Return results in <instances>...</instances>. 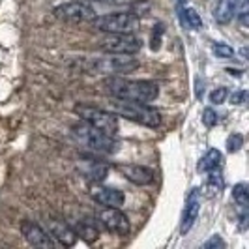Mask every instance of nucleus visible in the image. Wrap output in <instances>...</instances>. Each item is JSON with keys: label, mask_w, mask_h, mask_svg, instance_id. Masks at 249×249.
I'll return each instance as SVG.
<instances>
[{"label": "nucleus", "mask_w": 249, "mask_h": 249, "mask_svg": "<svg viewBox=\"0 0 249 249\" xmlns=\"http://www.w3.org/2000/svg\"><path fill=\"white\" fill-rule=\"evenodd\" d=\"M234 12H236V0H219L213 12V19L219 25H229L234 19Z\"/></svg>", "instance_id": "dca6fc26"}, {"label": "nucleus", "mask_w": 249, "mask_h": 249, "mask_svg": "<svg viewBox=\"0 0 249 249\" xmlns=\"http://www.w3.org/2000/svg\"><path fill=\"white\" fill-rule=\"evenodd\" d=\"M246 100H248V92H246V90L234 92V94L231 96V103H232V105H244Z\"/></svg>", "instance_id": "a878e982"}, {"label": "nucleus", "mask_w": 249, "mask_h": 249, "mask_svg": "<svg viewBox=\"0 0 249 249\" xmlns=\"http://www.w3.org/2000/svg\"><path fill=\"white\" fill-rule=\"evenodd\" d=\"M94 26L107 32V34H125V32H135L139 28V17L131 12H118V13H107L101 17H94Z\"/></svg>", "instance_id": "423d86ee"}, {"label": "nucleus", "mask_w": 249, "mask_h": 249, "mask_svg": "<svg viewBox=\"0 0 249 249\" xmlns=\"http://www.w3.org/2000/svg\"><path fill=\"white\" fill-rule=\"evenodd\" d=\"M112 109H114V114H122L124 118H129V120L141 125H146V127H160L161 124V112L148 103L114 100Z\"/></svg>", "instance_id": "7ed1b4c3"}, {"label": "nucleus", "mask_w": 249, "mask_h": 249, "mask_svg": "<svg viewBox=\"0 0 249 249\" xmlns=\"http://www.w3.org/2000/svg\"><path fill=\"white\" fill-rule=\"evenodd\" d=\"M124 178H127L129 182L137 184V186H146L154 180V171L148 167H142V165H118L116 167Z\"/></svg>", "instance_id": "2eb2a0df"}, {"label": "nucleus", "mask_w": 249, "mask_h": 249, "mask_svg": "<svg viewBox=\"0 0 249 249\" xmlns=\"http://www.w3.org/2000/svg\"><path fill=\"white\" fill-rule=\"evenodd\" d=\"M98 221H100L109 232L112 234H120L125 236L131 231L129 219L120 208H112V206H103L101 210H98Z\"/></svg>", "instance_id": "1a4fd4ad"}, {"label": "nucleus", "mask_w": 249, "mask_h": 249, "mask_svg": "<svg viewBox=\"0 0 249 249\" xmlns=\"http://www.w3.org/2000/svg\"><path fill=\"white\" fill-rule=\"evenodd\" d=\"M53 15L64 21V23H73V25H83V23H92L96 17V10L88 2H66L53 10Z\"/></svg>", "instance_id": "0eeeda50"}, {"label": "nucleus", "mask_w": 249, "mask_h": 249, "mask_svg": "<svg viewBox=\"0 0 249 249\" xmlns=\"http://www.w3.org/2000/svg\"><path fill=\"white\" fill-rule=\"evenodd\" d=\"M71 135L79 144L98 154H116L120 150V142L114 139V135H107L83 120L71 127Z\"/></svg>", "instance_id": "f03ea898"}, {"label": "nucleus", "mask_w": 249, "mask_h": 249, "mask_svg": "<svg viewBox=\"0 0 249 249\" xmlns=\"http://www.w3.org/2000/svg\"><path fill=\"white\" fill-rule=\"evenodd\" d=\"M248 15H249V2L248 0H236V12L234 17L240 21L242 26H248Z\"/></svg>", "instance_id": "412c9836"}, {"label": "nucleus", "mask_w": 249, "mask_h": 249, "mask_svg": "<svg viewBox=\"0 0 249 249\" xmlns=\"http://www.w3.org/2000/svg\"><path fill=\"white\" fill-rule=\"evenodd\" d=\"M202 248H204V249H213V248L219 249V248H225V242L219 238V234H215V236L210 238V240H208V242H206Z\"/></svg>", "instance_id": "bb28decb"}, {"label": "nucleus", "mask_w": 249, "mask_h": 249, "mask_svg": "<svg viewBox=\"0 0 249 249\" xmlns=\"http://www.w3.org/2000/svg\"><path fill=\"white\" fill-rule=\"evenodd\" d=\"M200 212V191L197 187L191 189V193L187 195L186 206H184V212H182V225H180V232L187 234L191 231V227L195 225L197 217Z\"/></svg>", "instance_id": "f8f14e48"}, {"label": "nucleus", "mask_w": 249, "mask_h": 249, "mask_svg": "<svg viewBox=\"0 0 249 249\" xmlns=\"http://www.w3.org/2000/svg\"><path fill=\"white\" fill-rule=\"evenodd\" d=\"M142 47V41L133 32L125 34H109L100 41V49L107 54H135Z\"/></svg>", "instance_id": "6e6552de"}, {"label": "nucleus", "mask_w": 249, "mask_h": 249, "mask_svg": "<svg viewBox=\"0 0 249 249\" xmlns=\"http://www.w3.org/2000/svg\"><path fill=\"white\" fill-rule=\"evenodd\" d=\"M77 169L79 173L92 180V182H103L107 175H109V165L107 163L100 161V160H94V158H85L77 163Z\"/></svg>", "instance_id": "4468645a"}, {"label": "nucleus", "mask_w": 249, "mask_h": 249, "mask_svg": "<svg viewBox=\"0 0 249 249\" xmlns=\"http://www.w3.org/2000/svg\"><path fill=\"white\" fill-rule=\"evenodd\" d=\"M21 234L34 248H54V240L51 238L49 232L41 225L34 223V221H23L21 223Z\"/></svg>", "instance_id": "9b49d317"}, {"label": "nucleus", "mask_w": 249, "mask_h": 249, "mask_svg": "<svg viewBox=\"0 0 249 249\" xmlns=\"http://www.w3.org/2000/svg\"><path fill=\"white\" fill-rule=\"evenodd\" d=\"M85 2H114V0H85Z\"/></svg>", "instance_id": "cd10ccee"}, {"label": "nucleus", "mask_w": 249, "mask_h": 249, "mask_svg": "<svg viewBox=\"0 0 249 249\" xmlns=\"http://www.w3.org/2000/svg\"><path fill=\"white\" fill-rule=\"evenodd\" d=\"M73 111L83 122L94 125V127H98L100 131L107 133V135H116L118 129H120L118 116L112 114L111 111H105V109L94 107V105H85V103L75 105Z\"/></svg>", "instance_id": "39448f33"}, {"label": "nucleus", "mask_w": 249, "mask_h": 249, "mask_svg": "<svg viewBox=\"0 0 249 249\" xmlns=\"http://www.w3.org/2000/svg\"><path fill=\"white\" fill-rule=\"evenodd\" d=\"M105 90L114 100L141 101V103H150L160 96V85L158 83L124 79L120 75H109V79L105 81Z\"/></svg>", "instance_id": "f257e3e1"}, {"label": "nucleus", "mask_w": 249, "mask_h": 249, "mask_svg": "<svg viewBox=\"0 0 249 249\" xmlns=\"http://www.w3.org/2000/svg\"><path fill=\"white\" fill-rule=\"evenodd\" d=\"M217 122H219V114L213 111L212 107H206L202 111V124L206 125V127H213Z\"/></svg>", "instance_id": "b1692460"}, {"label": "nucleus", "mask_w": 249, "mask_h": 249, "mask_svg": "<svg viewBox=\"0 0 249 249\" xmlns=\"http://www.w3.org/2000/svg\"><path fill=\"white\" fill-rule=\"evenodd\" d=\"M180 19H182V23L189 28H193V30H199L200 26H202V21H200L199 13L195 12L193 8H182L180 6Z\"/></svg>", "instance_id": "aec40b11"}, {"label": "nucleus", "mask_w": 249, "mask_h": 249, "mask_svg": "<svg viewBox=\"0 0 249 249\" xmlns=\"http://www.w3.org/2000/svg\"><path fill=\"white\" fill-rule=\"evenodd\" d=\"M178 2H180V4H184V2H186V0H178Z\"/></svg>", "instance_id": "c85d7f7f"}, {"label": "nucleus", "mask_w": 249, "mask_h": 249, "mask_svg": "<svg viewBox=\"0 0 249 249\" xmlns=\"http://www.w3.org/2000/svg\"><path fill=\"white\" fill-rule=\"evenodd\" d=\"M221 165H223V154L219 150L210 148L202 156V160L199 163V169L210 173V171H215V169H221Z\"/></svg>", "instance_id": "a211bd4d"}, {"label": "nucleus", "mask_w": 249, "mask_h": 249, "mask_svg": "<svg viewBox=\"0 0 249 249\" xmlns=\"http://www.w3.org/2000/svg\"><path fill=\"white\" fill-rule=\"evenodd\" d=\"M232 199L238 206V213H248L249 208V191L246 184H236L232 189Z\"/></svg>", "instance_id": "6ab92c4d"}, {"label": "nucleus", "mask_w": 249, "mask_h": 249, "mask_svg": "<svg viewBox=\"0 0 249 249\" xmlns=\"http://www.w3.org/2000/svg\"><path fill=\"white\" fill-rule=\"evenodd\" d=\"M212 53L217 58H232L234 56V49L231 45H227V43H213Z\"/></svg>", "instance_id": "4be33fe9"}, {"label": "nucleus", "mask_w": 249, "mask_h": 249, "mask_svg": "<svg viewBox=\"0 0 249 249\" xmlns=\"http://www.w3.org/2000/svg\"><path fill=\"white\" fill-rule=\"evenodd\" d=\"M242 146H244V137H242V133H232V135H229V139H227V150H229L231 154L238 152Z\"/></svg>", "instance_id": "5701e85b"}, {"label": "nucleus", "mask_w": 249, "mask_h": 249, "mask_svg": "<svg viewBox=\"0 0 249 249\" xmlns=\"http://www.w3.org/2000/svg\"><path fill=\"white\" fill-rule=\"evenodd\" d=\"M73 231H75V234H77V238H83L87 244H94V242L100 238L98 227L92 223L90 219H81V221L73 227Z\"/></svg>", "instance_id": "f3484780"}, {"label": "nucleus", "mask_w": 249, "mask_h": 249, "mask_svg": "<svg viewBox=\"0 0 249 249\" xmlns=\"http://www.w3.org/2000/svg\"><path fill=\"white\" fill-rule=\"evenodd\" d=\"M90 197L96 200L101 206H112V208H120L124 206L125 202V195L124 191L116 189V187H109V186H101L100 182H94L90 186Z\"/></svg>", "instance_id": "9d476101"}, {"label": "nucleus", "mask_w": 249, "mask_h": 249, "mask_svg": "<svg viewBox=\"0 0 249 249\" xmlns=\"http://www.w3.org/2000/svg\"><path fill=\"white\" fill-rule=\"evenodd\" d=\"M47 232L54 242H58L64 248H71L77 242V234H75L73 227H70L62 219H49L47 221Z\"/></svg>", "instance_id": "ddd939ff"}, {"label": "nucleus", "mask_w": 249, "mask_h": 249, "mask_svg": "<svg viewBox=\"0 0 249 249\" xmlns=\"http://www.w3.org/2000/svg\"><path fill=\"white\" fill-rule=\"evenodd\" d=\"M227 96H229V92H227V88L225 87L215 88L212 94H210V101H212L213 105H221V103L227 100Z\"/></svg>", "instance_id": "393cba45"}, {"label": "nucleus", "mask_w": 249, "mask_h": 249, "mask_svg": "<svg viewBox=\"0 0 249 249\" xmlns=\"http://www.w3.org/2000/svg\"><path fill=\"white\" fill-rule=\"evenodd\" d=\"M139 66V60L133 54H109L100 56L85 62V68L92 73H105V75H125L135 71Z\"/></svg>", "instance_id": "20e7f679"}]
</instances>
